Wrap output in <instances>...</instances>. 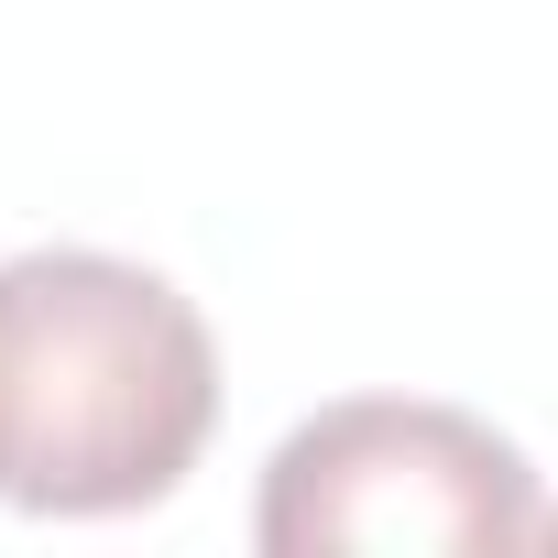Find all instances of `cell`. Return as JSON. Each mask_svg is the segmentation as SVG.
<instances>
[{
    "label": "cell",
    "instance_id": "1",
    "mask_svg": "<svg viewBox=\"0 0 558 558\" xmlns=\"http://www.w3.org/2000/svg\"><path fill=\"white\" fill-rule=\"evenodd\" d=\"M219 427L208 318L121 252L0 263V504L12 514H143Z\"/></svg>",
    "mask_w": 558,
    "mask_h": 558
},
{
    "label": "cell",
    "instance_id": "2",
    "mask_svg": "<svg viewBox=\"0 0 558 558\" xmlns=\"http://www.w3.org/2000/svg\"><path fill=\"white\" fill-rule=\"evenodd\" d=\"M547 504L536 471L504 427L427 405V395H351L318 405L286 449L263 460L252 547L263 558H340V547H449V558H504L536 547Z\"/></svg>",
    "mask_w": 558,
    "mask_h": 558
},
{
    "label": "cell",
    "instance_id": "3",
    "mask_svg": "<svg viewBox=\"0 0 558 558\" xmlns=\"http://www.w3.org/2000/svg\"><path fill=\"white\" fill-rule=\"evenodd\" d=\"M536 547H558V514H547V536H536Z\"/></svg>",
    "mask_w": 558,
    "mask_h": 558
}]
</instances>
